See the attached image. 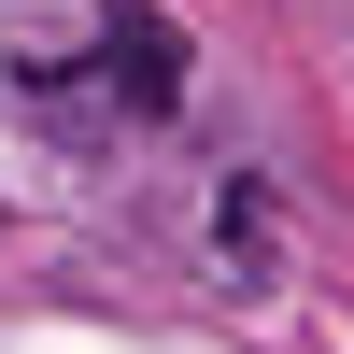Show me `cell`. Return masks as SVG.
Returning <instances> with one entry per match:
<instances>
[{
    "label": "cell",
    "mask_w": 354,
    "mask_h": 354,
    "mask_svg": "<svg viewBox=\"0 0 354 354\" xmlns=\"http://www.w3.org/2000/svg\"><path fill=\"white\" fill-rule=\"evenodd\" d=\"M100 57H113V85H128L142 113H170V100H185V43H170L156 15H113V43H100Z\"/></svg>",
    "instance_id": "1"
}]
</instances>
